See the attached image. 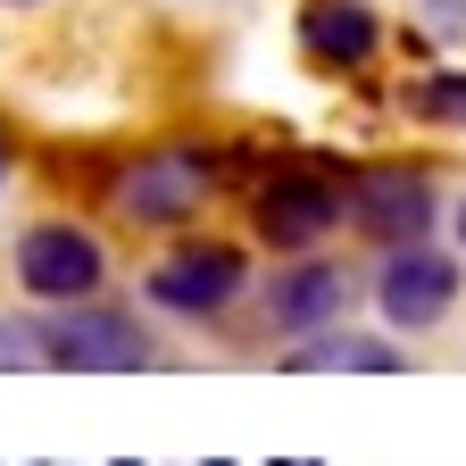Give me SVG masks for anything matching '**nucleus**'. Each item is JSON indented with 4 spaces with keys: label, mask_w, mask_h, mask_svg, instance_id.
<instances>
[{
    "label": "nucleus",
    "mask_w": 466,
    "mask_h": 466,
    "mask_svg": "<svg viewBox=\"0 0 466 466\" xmlns=\"http://www.w3.org/2000/svg\"><path fill=\"white\" fill-rule=\"evenodd\" d=\"M108 283V250L76 217H42L17 233V291L25 300H50V309H76V300H100Z\"/></svg>",
    "instance_id": "obj_1"
},
{
    "label": "nucleus",
    "mask_w": 466,
    "mask_h": 466,
    "mask_svg": "<svg viewBox=\"0 0 466 466\" xmlns=\"http://www.w3.org/2000/svg\"><path fill=\"white\" fill-rule=\"evenodd\" d=\"M341 217L367 233V242L383 250H408V242H425L433 217H441V192H433V175L425 167H359L341 184Z\"/></svg>",
    "instance_id": "obj_2"
},
{
    "label": "nucleus",
    "mask_w": 466,
    "mask_h": 466,
    "mask_svg": "<svg viewBox=\"0 0 466 466\" xmlns=\"http://www.w3.org/2000/svg\"><path fill=\"white\" fill-rule=\"evenodd\" d=\"M42 359L50 367H76V375H142L158 350L142 333V317L126 309H100V300H76L42 325Z\"/></svg>",
    "instance_id": "obj_3"
},
{
    "label": "nucleus",
    "mask_w": 466,
    "mask_h": 466,
    "mask_svg": "<svg viewBox=\"0 0 466 466\" xmlns=\"http://www.w3.org/2000/svg\"><path fill=\"white\" fill-rule=\"evenodd\" d=\"M242 283H250V258L233 242H175L142 275L150 309H167V317H225L233 300H242Z\"/></svg>",
    "instance_id": "obj_4"
},
{
    "label": "nucleus",
    "mask_w": 466,
    "mask_h": 466,
    "mask_svg": "<svg viewBox=\"0 0 466 466\" xmlns=\"http://www.w3.org/2000/svg\"><path fill=\"white\" fill-rule=\"evenodd\" d=\"M208 192H217V167L200 150H142L116 175V217L126 225H184Z\"/></svg>",
    "instance_id": "obj_5"
},
{
    "label": "nucleus",
    "mask_w": 466,
    "mask_h": 466,
    "mask_svg": "<svg viewBox=\"0 0 466 466\" xmlns=\"http://www.w3.org/2000/svg\"><path fill=\"white\" fill-rule=\"evenodd\" d=\"M375 309L391 333H433L450 309H458V258L408 242V250H383V275H375Z\"/></svg>",
    "instance_id": "obj_6"
},
{
    "label": "nucleus",
    "mask_w": 466,
    "mask_h": 466,
    "mask_svg": "<svg viewBox=\"0 0 466 466\" xmlns=\"http://www.w3.org/2000/svg\"><path fill=\"white\" fill-rule=\"evenodd\" d=\"M341 225V184L325 167H275L258 192V233L275 250H317L325 233Z\"/></svg>",
    "instance_id": "obj_7"
},
{
    "label": "nucleus",
    "mask_w": 466,
    "mask_h": 466,
    "mask_svg": "<svg viewBox=\"0 0 466 466\" xmlns=\"http://www.w3.org/2000/svg\"><path fill=\"white\" fill-rule=\"evenodd\" d=\"M341 309H350V275L333 258H300L267 283V325L275 333H333Z\"/></svg>",
    "instance_id": "obj_8"
},
{
    "label": "nucleus",
    "mask_w": 466,
    "mask_h": 466,
    "mask_svg": "<svg viewBox=\"0 0 466 466\" xmlns=\"http://www.w3.org/2000/svg\"><path fill=\"white\" fill-rule=\"evenodd\" d=\"M300 50L317 67H367L383 50V25H375L367 0H309L300 9Z\"/></svg>",
    "instance_id": "obj_9"
},
{
    "label": "nucleus",
    "mask_w": 466,
    "mask_h": 466,
    "mask_svg": "<svg viewBox=\"0 0 466 466\" xmlns=\"http://www.w3.org/2000/svg\"><path fill=\"white\" fill-rule=\"evenodd\" d=\"M283 367L291 375H400L408 359L375 333H309V350H291Z\"/></svg>",
    "instance_id": "obj_10"
},
{
    "label": "nucleus",
    "mask_w": 466,
    "mask_h": 466,
    "mask_svg": "<svg viewBox=\"0 0 466 466\" xmlns=\"http://www.w3.org/2000/svg\"><path fill=\"white\" fill-rule=\"evenodd\" d=\"M400 100H408V116H425V126H466V76H458V67L417 76Z\"/></svg>",
    "instance_id": "obj_11"
},
{
    "label": "nucleus",
    "mask_w": 466,
    "mask_h": 466,
    "mask_svg": "<svg viewBox=\"0 0 466 466\" xmlns=\"http://www.w3.org/2000/svg\"><path fill=\"white\" fill-rule=\"evenodd\" d=\"M0 184H9V142H0Z\"/></svg>",
    "instance_id": "obj_12"
},
{
    "label": "nucleus",
    "mask_w": 466,
    "mask_h": 466,
    "mask_svg": "<svg viewBox=\"0 0 466 466\" xmlns=\"http://www.w3.org/2000/svg\"><path fill=\"white\" fill-rule=\"evenodd\" d=\"M458 242H466V208H458Z\"/></svg>",
    "instance_id": "obj_13"
}]
</instances>
